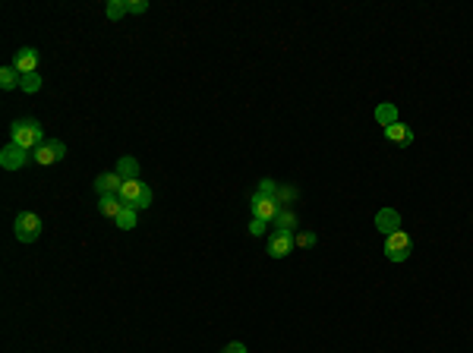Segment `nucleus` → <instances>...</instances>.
I'll return each instance as SVG.
<instances>
[{
    "mask_svg": "<svg viewBox=\"0 0 473 353\" xmlns=\"http://www.w3.org/2000/svg\"><path fill=\"white\" fill-rule=\"evenodd\" d=\"M376 120H379V126H391V123H398V108L395 104H379L376 108Z\"/></svg>",
    "mask_w": 473,
    "mask_h": 353,
    "instance_id": "nucleus-17",
    "label": "nucleus"
},
{
    "mask_svg": "<svg viewBox=\"0 0 473 353\" xmlns=\"http://www.w3.org/2000/svg\"><path fill=\"white\" fill-rule=\"evenodd\" d=\"M126 7H130V13H145L149 3H145V0H126Z\"/></svg>",
    "mask_w": 473,
    "mask_h": 353,
    "instance_id": "nucleus-25",
    "label": "nucleus"
},
{
    "mask_svg": "<svg viewBox=\"0 0 473 353\" xmlns=\"http://www.w3.org/2000/svg\"><path fill=\"white\" fill-rule=\"evenodd\" d=\"M249 208H253V217H259V221H268L272 224L274 217L281 215V202L274 196H262V192H256L253 199H249Z\"/></svg>",
    "mask_w": 473,
    "mask_h": 353,
    "instance_id": "nucleus-6",
    "label": "nucleus"
},
{
    "mask_svg": "<svg viewBox=\"0 0 473 353\" xmlns=\"http://www.w3.org/2000/svg\"><path fill=\"white\" fill-rule=\"evenodd\" d=\"M124 208H126V202L120 199V192H108V196H98V211H101L104 217H117Z\"/></svg>",
    "mask_w": 473,
    "mask_h": 353,
    "instance_id": "nucleus-12",
    "label": "nucleus"
},
{
    "mask_svg": "<svg viewBox=\"0 0 473 353\" xmlns=\"http://www.w3.org/2000/svg\"><path fill=\"white\" fill-rule=\"evenodd\" d=\"M297 227H300V221H297V211L290 208H281V215L272 221V231H284V233H294Z\"/></svg>",
    "mask_w": 473,
    "mask_h": 353,
    "instance_id": "nucleus-14",
    "label": "nucleus"
},
{
    "mask_svg": "<svg viewBox=\"0 0 473 353\" xmlns=\"http://www.w3.org/2000/svg\"><path fill=\"white\" fill-rule=\"evenodd\" d=\"M117 174L124 176V180H139V161L133 155H124L117 161Z\"/></svg>",
    "mask_w": 473,
    "mask_h": 353,
    "instance_id": "nucleus-16",
    "label": "nucleus"
},
{
    "mask_svg": "<svg viewBox=\"0 0 473 353\" xmlns=\"http://www.w3.org/2000/svg\"><path fill=\"white\" fill-rule=\"evenodd\" d=\"M136 221H139V211L136 208H124L120 215L114 217V224L120 227V231H133V227H136Z\"/></svg>",
    "mask_w": 473,
    "mask_h": 353,
    "instance_id": "nucleus-18",
    "label": "nucleus"
},
{
    "mask_svg": "<svg viewBox=\"0 0 473 353\" xmlns=\"http://www.w3.org/2000/svg\"><path fill=\"white\" fill-rule=\"evenodd\" d=\"M19 85H22V76L13 63L0 69V88H3V92H13V88H19Z\"/></svg>",
    "mask_w": 473,
    "mask_h": 353,
    "instance_id": "nucleus-15",
    "label": "nucleus"
},
{
    "mask_svg": "<svg viewBox=\"0 0 473 353\" xmlns=\"http://www.w3.org/2000/svg\"><path fill=\"white\" fill-rule=\"evenodd\" d=\"M221 353H249V350H247V344H240V340H231Z\"/></svg>",
    "mask_w": 473,
    "mask_h": 353,
    "instance_id": "nucleus-26",
    "label": "nucleus"
},
{
    "mask_svg": "<svg viewBox=\"0 0 473 353\" xmlns=\"http://www.w3.org/2000/svg\"><path fill=\"white\" fill-rule=\"evenodd\" d=\"M413 252V240L407 231H398L391 233V237H385V258L388 262H407Z\"/></svg>",
    "mask_w": 473,
    "mask_h": 353,
    "instance_id": "nucleus-4",
    "label": "nucleus"
},
{
    "mask_svg": "<svg viewBox=\"0 0 473 353\" xmlns=\"http://www.w3.org/2000/svg\"><path fill=\"white\" fill-rule=\"evenodd\" d=\"M297 246H300V249H313V246H315V233L313 231H300V233H297Z\"/></svg>",
    "mask_w": 473,
    "mask_h": 353,
    "instance_id": "nucleus-22",
    "label": "nucleus"
},
{
    "mask_svg": "<svg viewBox=\"0 0 473 353\" xmlns=\"http://www.w3.org/2000/svg\"><path fill=\"white\" fill-rule=\"evenodd\" d=\"M297 249V233H284V231H272L268 237V256L272 258H288Z\"/></svg>",
    "mask_w": 473,
    "mask_h": 353,
    "instance_id": "nucleus-7",
    "label": "nucleus"
},
{
    "mask_svg": "<svg viewBox=\"0 0 473 353\" xmlns=\"http://www.w3.org/2000/svg\"><path fill=\"white\" fill-rule=\"evenodd\" d=\"M10 133H13V142L22 145L26 151H35L42 142H48L44 139V126L35 117H22V120H16L13 126H10Z\"/></svg>",
    "mask_w": 473,
    "mask_h": 353,
    "instance_id": "nucleus-1",
    "label": "nucleus"
},
{
    "mask_svg": "<svg viewBox=\"0 0 473 353\" xmlns=\"http://www.w3.org/2000/svg\"><path fill=\"white\" fill-rule=\"evenodd\" d=\"M13 67L19 69V76H28V73H38V51L35 48H19L13 54Z\"/></svg>",
    "mask_w": 473,
    "mask_h": 353,
    "instance_id": "nucleus-9",
    "label": "nucleus"
},
{
    "mask_svg": "<svg viewBox=\"0 0 473 353\" xmlns=\"http://www.w3.org/2000/svg\"><path fill=\"white\" fill-rule=\"evenodd\" d=\"M265 231H268V221H259V217H253V221H249V233H253V237H262Z\"/></svg>",
    "mask_w": 473,
    "mask_h": 353,
    "instance_id": "nucleus-24",
    "label": "nucleus"
},
{
    "mask_svg": "<svg viewBox=\"0 0 473 353\" xmlns=\"http://www.w3.org/2000/svg\"><path fill=\"white\" fill-rule=\"evenodd\" d=\"M256 192H262V196H278V183L265 176V180L259 183V190H256Z\"/></svg>",
    "mask_w": 473,
    "mask_h": 353,
    "instance_id": "nucleus-23",
    "label": "nucleus"
},
{
    "mask_svg": "<svg viewBox=\"0 0 473 353\" xmlns=\"http://www.w3.org/2000/svg\"><path fill=\"white\" fill-rule=\"evenodd\" d=\"M63 158H67V142H60V139H48V142H42L32 151V161L42 164V167H48V164H54V161H63Z\"/></svg>",
    "mask_w": 473,
    "mask_h": 353,
    "instance_id": "nucleus-5",
    "label": "nucleus"
},
{
    "mask_svg": "<svg viewBox=\"0 0 473 353\" xmlns=\"http://www.w3.org/2000/svg\"><path fill=\"white\" fill-rule=\"evenodd\" d=\"M28 161H32V151H26L22 145H16V142L3 145V151H0V167L3 170H22Z\"/></svg>",
    "mask_w": 473,
    "mask_h": 353,
    "instance_id": "nucleus-8",
    "label": "nucleus"
},
{
    "mask_svg": "<svg viewBox=\"0 0 473 353\" xmlns=\"http://www.w3.org/2000/svg\"><path fill=\"white\" fill-rule=\"evenodd\" d=\"M120 199L126 202V208H149L151 205V190L142 183V180H124V186H120Z\"/></svg>",
    "mask_w": 473,
    "mask_h": 353,
    "instance_id": "nucleus-3",
    "label": "nucleus"
},
{
    "mask_svg": "<svg viewBox=\"0 0 473 353\" xmlns=\"http://www.w3.org/2000/svg\"><path fill=\"white\" fill-rule=\"evenodd\" d=\"M120 186H124V176L117 174V170H108V174H98L95 176V192H98V196L120 192Z\"/></svg>",
    "mask_w": 473,
    "mask_h": 353,
    "instance_id": "nucleus-10",
    "label": "nucleus"
},
{
    "mask_svg": "<svg viewBox=\"0 0 473 353\" xmlns=\"http://www.w3.org/2000/svg\"><path fill=\"white\" fill-rule=\"evenodd\" d=\"M104 13H108V19H124L126 13H130V7H126V0H108V7H104Z\"/></svg>",
    "mask_w": 473,
    "mask_h": 353,
    "instance_id": "nucleus-19",
    "label": "nucleus"
},
{
    "mask_svg": "<svg viewBox=\"0 0 473 353\" xmlns=\"http://www.w3.org/2000/svg\"><path fill=\"white\" fill-rule=\"evenodd\" d=\"M22 92H28V95H35V92H38V88H42V76L38 73H28V76H22Z\"/></svg>",
    "mask_w": 473,
    "mask_h": 353,
    "instance_id": "nucleus-21",
    "label": "nucleus"
},
{
    "mask_svg": "<svg viewBox=\"0 0 473 353\" xmlns=\"http://www.w3.org/2000/svg\"><path fill=\"white\" fill-rule=\"evenodd\" d=\"M385 136L391 139V142H398V145H413V129L407 126V123H391V126H385Z\"/></svg>",
    "mask_w": 473,
    "mask_h": 353,
    "instance_id": "nucleus-13",
    "label": "nucleus"
},
{
    "mask_svg": "<svg viewBox=\"0 0 473 353\" xmlns=\"http://www.w3.org/2000/svg\"><path fill=\"white\" fill-rule=\"evenodd\" d=\"M13 231H16L19 243H35L44 231V221H42V215H35V211H19L13 221Z\"/></svg>",
    "mask_w": 473,
    "mask_h": 353,
    "instance_id": "nucleus-2",
    "label": "nucleus"
},
{
    "mask_svg": "<svg viewBox=\"0 0 473 353\" xmlns=\"http://www.w3.org/2000/svg\"><path fill=\"white\" fill-rule=\"evenodd\" d=\"M376 227L385 233V237H391V233H398L401 231V215L395 208H382L376 215Z\"/></svg>",
    "mask_w": 473,
    "mask_h": 353,
    "instance_id": "nucleus-11",
    "label": "nucleus"
},
{
    "mask_svg": "<svg viewBox=\"0 0 473 353\" xmlns=\"http://www.w3.org/2000/svg\"><path fill=\"white\" fill-rule=\"evenodd\" d=\"M278 202H281V208H290V202H297L300 199V190L297 186H278Z\"/></svg>",
    "mask_w": 473,
    "mask_h": 353,
    "instance_id": "nucleus-20",
    "label": "nucleus"
}]
</instances>
